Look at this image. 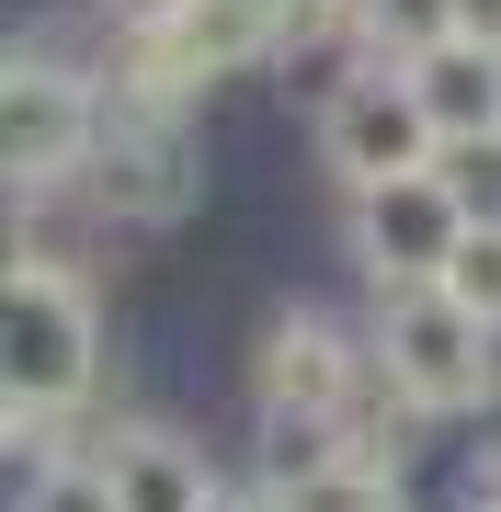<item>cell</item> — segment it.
<instances>
[{
	"label": "cell",
	"instance_id": "cell-1",
	"mask_svg": "<svg viewBox=\"0 0 501 512\" xmlns=\"http://www.w3.org/2000/svg\"><path fill=\"white\" fill-rule=\"evenodd\" d=\"M114 57L80 35H46V23H12V57H0V194L12 205H69L92 183V148L114 126Z\"/></svg>",
	"mask_w": 501,
	"mask_h": 512
},
{
	"label": "cell",
	"instance_id": "cell-2",
	"mask_svg": "<svg viewBox=\"0 0 501 512\" xmlns=\"http://www.w3.org/2000/svg\"><path fill=\"white\" fill-rule=\"evenodd\" d=\"M12 285V353H0V410H35V421H69L92 433L103 399H114V319H103V285L80 262H0Z\"/></svg>",
	"mask_w": 501,
	"mask_h": 512
},
{
	"label": "cell",
	"instance_id": "cell-3",
	"mask_svg": "<svg viewBox=\"0 0 501 512\" xmlns=\"http://www.w3.org/2000/svg\"><path fill=\"white\" fill-rule=\"evenodd\" d=\"M228 376H240V410H251L274 444H331L342 410L365 399L376 353L353 342V319H331L319 296H262V308L240 319Z\"/></svg>",
	"mask_w": 501,
	"mask_h": 512
},
{
	"label": "cell",
	"instance_id": "cell-4",
	"mask_svg": "<svg viewBox=\"0 0 501 512\" xmlns=\"http://www.w3.org/2000/svg\"><path fill=\"white\" fill-rule=\"evenodd\" d=\"M274 23H285V0H171L137 35H103V57H114V92L126 103L194 114L228 80H274Z\"/></svg>",
	"mask_w": 501,
	"mask_h": 512
},
{
	"label": "cell",
	"instance_id": "cell-5",
	"mask_svg": "<svg viewBox=\"0 0 501 512\" xmlns=\"http://www.w3.org/2000/svg\"><path fill=\"white\" fill-rule=\"evenodd\" d=\"M365 353H376V376H388L399 399L433 421V433H445V421H479V410L501 399V330H479V319H467L445 285L376 296Z\"/></svg>",
	"mask_w": 501,
	"mask_h": 512
},
{
	"label": "cell",
	"instance_id": "cell-6",
	"mask_svg": "<svg viewBox=\"0 0 501 512\" xmlns=\"http://www.w3.org/2000/svg\"><path fill=\"white\" fill-rule=\"evenodd\" d=\"M194 205H205V126L194 114H160V103H114V126L92 148V183H80V217L160 239Z\"/></svg>",
	"mask_w": 501,
	"mask_h": 512
},
{
	"label": "cell",
	"instance_id": "cell-7",
	"mask_svg": "<svg viewBox=\"0 0 501 512\" xmlns=\"http://www.w3.org/2000/svg\"><path fill=\"white\" fill-rule=\"evenodd\" d=\"M479 228L456 171H410V183H376V194H342V251H353V285L365 296H410V285H445L456 239Z\"/></svg>",
	"mask_w": 501,
	"mask_h": 512
},
{
	"label": "cell",
	"instance_id": "cell-8",
	"mask_svg": "<svg viewBox=\"0 0 501 512\" xmlns=\"http://www.w3.org/2000/svg\"><path fill=\"white\" fill-rule=\"evenodd\" d=\"M308 137H319V171H331L342 194L445 171V137H433V114H422V92H410L399 69H353L331 103H308Z\"/></svg>",
	"mask_w": 501,
	"mask_h": 512
},
{
	"label": "cell",
	"instance_id": "cell-9",
	"mask_svg": "<svg viewBox=\"0 0 501 512\" xmlns=\"http://www.w3.org/2000/svg\"><path fill=\"white\" fill-rule=\"evenodd\" d=\"M103 467H114V501L126 512H217L228 501L217 444H205L194 421H171V410H137L126 433L103 444Z\"/></svg>",
	"mask_w": 501,
	"mask_h": 512
},
{
	"label": "cell",
	"instance_id": "cell-10",
	"mask_svg": "<svg viewBox=\"0 0 501 512\" xmlns=\"http://www.w3.org/2000/svg\"><path fill=\"white\" fill-rule=\"evenodd\" d=\"M410 92H422L433 137H445V160L501 148V57H490V46H433L422 69H410Z\"/></svg>",
	"mask_w": 501,
	"mask_h": 512
},
{
	"label": "cell",
	"instance_id": "cell-11",
	"mask_svg": "<svg viewBox=\"0 0 501 512\" xmlns=\"http://www.w3.org/2000/svg\"><path fill=\"white\" fill-rule=\"evenodd\" d=\"M251 490H262V512H410V478L353 467L342 444L308 456V467H285V478H251Z\"/></svg>",
	"mask_w": 501,
	"mask_h": 512
},
{
	"label": "cell",
	"instance_id": "cell-12",
	"mask_svg": "<svg viewBox=\"0 0 501 512\" xmlns=\"http://www.w3.org/2000/svg\"><path fill=\"white\" fill-rule=\"evenodd\" d=\"M353 35H365V69H399L410 80L433 46H456V12H445V0H365Z\"/></svg>",
	"mask_w": 501,
	"mask_h": 512
},
{
	"label": "cell",
	"instance_id": "cell-13",
	"mask_svg": "<svg viewBox=\"0 0 501 512\" xmlns=\"http://www.w3.org/2000/svg\"><path fill=\"white\" fill-rule=\"evenodd\" d=\"M12 512H126V501H114V467L92 456V444H69L35 490H12Z\"/></svg>",
	"mask_w": 501,
	"mask_h": 512
},
{
	"label": "cell",
	"instance_id": "cell-14",
	"mask_svg": "<svg viewBox=\"0 0 501 512\" xmlns=\"http://www.w3.org/2000/svg\"><path fill=\"white\" fill-rule=\"evenodd\" d=\"M445 296H456V308L479 319V330H501V217H479V228L456 239V262H445Z\"/></svg>",
	"mask_w": 501,
	"mask_h": 512
},
{
	"label": "cell",
	"instance_id": "cell-15",
	"mask_svg": "<svg viewBox=\"0 0 501 512\" xmlns=\"http://www.w3.org/2000/svg\"><path fill=\"white\" fill-rule=\"evenodd\" d=\"M445 12H456V46H490L501 57V0H445Z\"/></svg>",
	"mask_w": 501,
	"mask_h": 512
},
{
	"label": "cell",
	"instance_id": "cell-16",
	"mask_svg": "<svg viewBox=\"0 0 501 512\" xmlns=\"http://www.w3.org/2000/svg\"><path fill=\"white\" fill-rule=\"evenodd\" d=\"M217 512H262V490H228V501H217Z\"/></svg>",
	"mask_w": 501,
	"mask_h": 512
},
{
	"label": "cell",
	"instance_id": "cell-17",
	"mask_svg": "<svg viewBox=\"0 0 501 512\" xmlns=\"http://www.w3.org/2000/svg\"><path fill=\"white\" fill-rule=\"evenodd\" d=\"M479 490H501V444H490V467H479Z\"/></svg>",
	"mask_w": 501,
	"mask_h": 512
},
{
	"label": "cell",
	"instance_id": "cell-18",
	"mask_svg": "<svg viewBox=\"0 0 501 512\" xmlns=\"http://www.w3.org/2000/svg\"><path fill=\"white\" fill-rule=\"evenodd\" d=\"M342 12H353V23H365V0H342Z\"/></svg>",
	"mask_w": 501,
	"mask_h": 512
}]
</instances>
